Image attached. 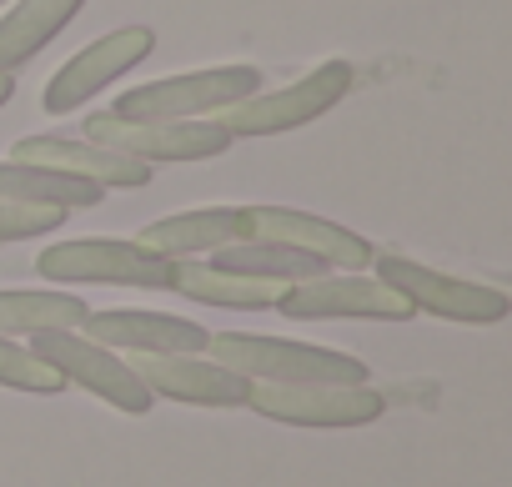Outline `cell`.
I'll use <instances>...</instances> for the list:
<instances>
[{
	"mask_svg": "<svg viewBox=\"0 0 512 487\" xmlns=\"http://www.w3.org/2000/svg\"><path fill=\"white\" fill-rule=\"evenodd\" d=\"M71 221L66 206H31V201H0V241H36Z\"/></svg>",
	"mask_w": 512,
	"mask_h": 487,
	"instance_id": "obj_22",
	"label": "cell"
},
{
	"mask_svg": "<svg viewBox=\"0 0 512 487\" xmlns=\"http://www.w3.org/2000/svg\"><path fill=\"white\" fill-rule=\"evenodd\" d=\"M372 267H377V277L392 292H402L412 302L417 317L427 312V317H442V322H457V327H497L512 312V297L502 287L467 282V277L437 272V267L412 262V257H397V252H377Z\"/></svg>",
	"mask_w": 512,
	"mask_h": 487,
	"instance_id": "obj_5",
	"label": "cell"
},
{
	"mask_svg": "<svg viewBox=\"0 0 512 487\" xmlns=\"http://www.w3.org/2000/svg\"><path fill=\"white\" fill-rule=\"evenodd\" d=\"M81 332L111 352H131V357H166V352H206L211 332L191 317L176 312H141V307H111V312H91L81 322Z\"/></svg>",
	"mask_w": 512,
	"mask_h": 487,
	"instance_id": "obj_13",
	"label": "cell"
},
{
	"mask_svg": "<svg viewBox=\"0 0 512 487\" xmlns=\"http://www.w3.org/2000/svg\"><path fill=\"white\" fill-rule=\"evenodd\" d=\"M0 387L11 392H31V397H61L66 392V377L31 352V342L21 337H0Z\"/></svg>",
	"mask_w": 512,
	"mask_h": 487,
	"instance_id": "obj_21",
	"label": "cell"
},
{
	"mask_svg": "<svg viewBox=\"0 0 512 487\" xmlns=\"http://www.w3.org/2000/svg\"><path fill=\"white\" fill-rule=\"evenodd\" d=\"M91 317L86 297L56 287H6L0 292V337H41V332H81Z\"/></svg>",
	"mask_w": 512,
	"mask_h": 487,
	"instance_id": "obj_18",
	"label": "cell"
},
{
	"mask_svg": "<svg viewBox=\"0 0 512 487\" xmlns=\"http://www.w3.org/2000/svg\"><path fill=\"white\" fill-rule=\"evenodd\" d=\"M206 357L241 372L246 382L302 387V382H367V362L337 347L292 342V337H256V332H211Z\"/></svg>",
	"mask_w": 512,
	"mask_h": 487,
	"instance_id": "obj_1",
	"label": "cell"
},
{
	"mask_svg": "<svg viewBox=\"0 0 512 487\" xmlns=\"http://www.w3.org/2000/svg\"><path fill=\"white\" fill-rule=\"evenodd\" d=\"M81 11L86 0H11L0 16V76L31 66Z\"/></svg>",
	"mask_w": 512,
	"mask_h": 487,
	"instance_id": "obj_16",
	"label": "cell"
},
{
	"mask_svg": "<svg viewBox=\"0 0 512 487\" xmlns=\"http://www.w3.org/2000/svg\"><path fill=\"white\" fill-rule=\"evenodd\" d=\"M277 312L292 322H412V302L367 272H322L292 282L277 297Z\"/></svg>",
	"mask_w": 512,
	"mask_h": 487,
	"instance_id": "obj_6",
	"label": "cell"
},
{
	"mask_svg": "<svg viewBox=\"0 0 512 487\" xmlns=\"http://www.w3.org/2000/svg\"><path fill=\"white\" fill-rule=\"evenodd\" d=\"M241 226H246V241H282V247L317 257L327 272H367L377 257V247L362 231L297 211V206H241Z\"/></svg>",
	"mask_w": 512,
	"mask_h": 487,
	"instance_id": "obj_10",
	"label": "cell"
},
{
	"mask_svg": "<svg viewBox=\"0 0 512 487\" xmlns=\"http://www.w3.org/2000/svg\"><path fill=\"white\" fill-rule=\"evenodd\" d=\"M86 141L126 151L146 166H181V161H216L231 151V131L221 121H116L96 111L86 121Z\"/></svg>",
	"mask_w": 512,
	"mask_h": 487,
	"instance_id": "obj_9",
	"label": "cell"
},
{
	"mask_svg": "<svg viewBox=\"0 0 512 487\" xmlns=\"http://www.w3.org/2000/svg\"><path fill=\"white\" fill-rule=\"evenodd\" d=\"M211 267L221 272H236V277H262V282H307V277H322L327 267L297 247H282V241H231V247L211 252L206 257Z\"/></svg>",
	"mask_w": 512,
	"mask_h": 487,
	"instance_id": "obj_20",
	"label": "cell"
},
{
	"mask_svg": "<svg viewBox=\"0 0 512 487\" xmlns=\"http://www.w3.org/2000/svg\"><path fill=\"white\" fill-rule=\"evenodd\" d=\"M156 51V31L151 26H121L111 36H96L91 46H81L51 81H46V96L41 106L51 116H71L76 106H86L96 91H106L111 81L131 76L141 61H151Z\"/></svg>",
	"mask_w": 512,
	"mask_h": 487,
	"instance_id": "obj_11",
	"label": "cell"
},
{
	"mask_svg": "<svg viewBox=\"0 0 512 487\" xmlns=\"http://www.w3.org/2000/svg\"><path fill=\"white\" fill-rule=\"evenodd\" d=\"M16 96V76H0V106H6Z\"/></svg>",
	"mask_w": 512,
	"mask_h": 487,
	"instance_id": "obj_23",
	"label": "cell"
},
{
	"mask_svg": "<svg viewBox=\"0 0 512 487\" xmlns=\"http://www.w3.org/2000/svg\"><path fill=\"white\" fill-rule=\"evenodd\" d=\"M16 161H31V166H51V171H66V176H81L101 191H141L151 181L156 166L126 156V151H111V146H96V141H71V136H26L16 141L11 151Z\"/></svg>",
	"mask_w": 512,
	"mask_h": 487,
	"instance_id": "obj_14",
	"label": "cell"
},
{
	"mask_svg": "<svg viewBox=\"0 0 512 487\" xmlns=\"http://www.w3.org/2000/svg\"><path fill=\"white\" fill-rule=\"evenodd\" d=\"M136 241L166 262H196L231 247V241H246V226H241V206H191V211L141 226Z\"/></svg>",
	"mask_w": 512,
	"mask_h": 487,
	"instance_id": "obj_15",
	"label": "cell"
},
{
	"mask_svg": "<svg viewBox=\"0 0 512 487\" xmlns=\"http://www.w3.org/2000/svg\"><path fill=\"white\" fill-rule=\"evenodd\" d=\"M31 352L46 357L66 377V387H86L91 397H101L106 407H116L126 417H146L156 407V397L136 377V367L121 352L91 342L86 332H41V337H31Z\"/></svg>",
	"mask_w": 512,
	"mask_h": 487,
	"instance_id": "obj_7",
	"label": "cell"
},
{
	"mask_svg": "<svg viewBox=\"0 0 512 487\" xmlns=\"http://www.w3.org/2000/svg\"><path fill=\"white\" fill-rule=\"evenodd\" d=\"M352 86H357V71H352L347 61H322V66H312L307 76H297L292 86L251 91L246 101L226 106V111L211 116V121H221V126L231 131V141H236V136H282V131H302V126H312L317 116H327L332 106H342Z\"/></svg>",
	"mask_w": 512,
	"mask_h": 487,
	"instance_id": "obj_4",
	"label": "cell"
},
{
	"mask_svg": "<svg viewBox=\"0 0 512 487\" xmlns=\"http://www.w3.org/2000/svg\"><path fill=\"white\" fill-rule=\"evenodd\" d=\"M251 91H262V71L256 66H206V71H181V76L131 86L111 101L106 116L116 121H211L226 106L246 101Z\"/></svg>",
	"mask_w": 512,
	"mask_h": 487,
	"instance_id": "obj_2",
	"label": "cell"
},
{
	"mask_svg": "<svg viewBox=\"0 0 512 487\" xmlns=\"http://www.w3.org/2000/svg\"><path fill=\"white\" fill-rule=\"evenodd\" d=\"M0 6H11V0H0Z\"/></svg>",
	"mask_w": 512,
	"mask_h": 487,
	"instance_id": "obj_24",
	"label": "cell"
},
{
	"mask_svg": "<svg viewBox=\"0 0 512 487\" xmlns=\"http://www.w3.org/2000/svg\"><path fill=\"white\" fill-rule=\"evenodd\" d=\"M166 257L146 252L136 236H71L36 257V272L56 287H146L171 292Z\"/></svg>",
	"mask_w": 512,
	"mask_h": 487,
	"instance_id": "obj_3",
	"label": "cell"
},
{
	"mask_svg": "<svg viewBox=\"0 0 512 487\" xmlns=\"http://www.w3.org/2000/svg\"><path fill=\"white\" fill-rule=\"evenodd\" d=\"M136 367V377L151 387V397L161 402H181V407H246L251 382L231 367H221L206 352H166V357H126Z\"/></svg>",
	"mask_w": 512,
	"mask_h": 487,
	"instance_id": "obj_12",
	"label": "cell"
},
{
	"mask_svg": "<svg viewBox=\"0 0 512 487\" xmlns=\"http://www.w3.org/2000/svg\"><path fill=\"white\" fill-rule=\"evenodd\" d=\"M251 412H262L267 422L287 427H367L387 412V397L372 382H302V387H272V382H251L246 397Z\"/></svg>",
	"mask_w": 512,
	"mask_h": 487,
	"instance_id": "obj_8",
	"label": "cell"
},
{
	"mask_svg": "<svg viewBox=\"0 0 512 487\" xmlns=\"http://www.w3.org/2000/svg\"><path fill=\"white\" fill-rule=\"evenodd\" d=\"M171 292L201 302V307H231V312H267L277 307V297L287 292V282H262V277H236L211 267L206 257L196 262H176L171 267Z\"/></svg>",
	"mask_w": 512,
	"mask_h": 487,
	"instance_id": "obj_17",
	"label": "cell"
},
{
	"mask_svg": "<svg viewBox=\"0 0 512 487\" xmlns=\"http://www.w3.org/2000/svg\"><path fill=\"white\" fill-rule=\"evenodd\" d=\"M101 196L106 191L91 186V181H81V176H66V171H51V166H31V161H16V156L0 161V201L86 211V206H101Z\"/></svg>",
	"mask_w": 512,
	"mask_h": 487,
	"instance_id": "obj_19",
	"label": "cell"
}]
</instances>
